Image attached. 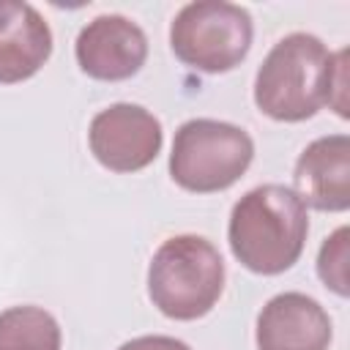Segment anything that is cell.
Returning <instances> with one entry per match:
<instances>
[{"instance_id":"cell-10","label":"cell","mask_w":350,"mask_h":350,"mask_svg":"<svg viewBox=\"0 0 350 350\" xmlns=\"http://www.w3.org/2000/svg\"><path fill=\"white\" fill-rule=\"evenodd\" d=\"M52 55L49 22L19 0H0V85L36 77Z\"/></svg>"},{"instance_id":"cell-1","label":"cell","mask_w":350,"mask_h":350,"mask_svg":"<svg viewBox=\"0 0 350 350\" xmlns=\"http://www.w3.org/2000/svg\"><path fill=\"white\" fill-rule=\"evenodd\" d=\"M306 205L282 183L249 189L230 211V252L246 271L260 276H276L293 268L306 246Z\"/></svg>"},{"instance_id":"cell-2","label":"cell","mask_w":350,"mask_h":350,"mask_svg":"<svg viewBox=\"0 0 350 350\" xmlns=\"http://www.w3.org/2000/svg\"><path fill=\"white\" fill-rule=\"evenodd\" d=\"M334 52L312 33L279 38L254 77V104L282 123H301L328 104Z\"/></svg>"},{"instance_id":"cell-8","label":"cell","mask_w":350,"mask_h":350,"mask_svg":"<svg viewBox=\"0 0 350 350\" xmlns=\"http://www.w3.org/2000/svg\"><path fill=\"white\" fill-rule=\"evenodd\" d=\"M331 317L306 293H279L257 314V350H328Z\"/></svg>"},{"instance_id":"cell-14","label":"cell","mask_w":350,"mask_h":350,"mask_svg":"<svg viewBox=\"0 0 350 350\" xmlns=\"http://www.w3.org/2000/svg\"><path fill=\"white\" fill-rule=\"evenodd\" d=\"M118 350H191L186 342L175 339V336H164V334H148V336H137L123 342Z\"/></svg>"},{"instance_id":"cell-13","label":"cell","mask_w":350,"mask_h":350,"mask_svg":"<svg viewBox=\"0 0 350 350\" xmlns=\"http://www.w3.org/2000/svg\"><path fill=\"white\" fill-rule=\"evenodd\" d=\"M347 85V49L334 52V74L328 85V104L336 109L339 118H347V101H345V88Z\"/></svg>"},{"instance_id":"cell-4","label":"cell","mask_w":350,"mask_h":350,"mask_svg":"<svg viewBox=\"0 0 350 350\" xmlns=\"http://www.w3.org/2000/svg\"><path fill=\"white\" fill-rule=\"evenodd\" d=\"M254 159V139L235 123L191 118L178 126L170 150V178L194 194L224 191L243 178Z\"/></svg>"},{"instance_id":"cell-9","label":"cell","mask_w":350,"mask_h":350,"mask_svg":"<svg viewBox=\"0 0 350 350\" xmlns=\"http://www.w3.org/2000/svg\"><path fill=\"white\" fill-rule=\"evenodd\" d=\"M295 194L304 205L325 213L350 208V137L328 134L309 142L293 170Z\"/></svg>"},{"instance_id":"cell-5","label":"cell","mask_w":350,"mask_h":350,"mask_svg":"<svg viewBox=\"0 0 350 350\" xmlns=\"http://www.w3.org/2000/svg\"><path fill=\"white\" fill-rule=\"evenodd\" d=\"M252 14L224 0H197L183 5L170 25L175 57L202 74L232 71L252 49Z\"/></svg>"},{"instance_id":"cell-12","label":"cell","mask_w":350,"mask_h":350,"mask_svg":"<svg viewBox=\"0 0 350 350\" xmlns=\"http://www.w3.org/2000/svg\"><path fill=\"white\" fill-rule=\"evenodd\" d=\"M347 254H350V230L347 227H336L320 246L317 254V276L320 282L336 293L339 298H345L350 293V282H347Z\"/></svg>"},{"instance_id":"cell-3","label":"cell","mask_w":350,"mask_h":350,"mask_svg":"<svg viewBox=\"0 0 350 350\" xmlns=\"http://www.w3.org/2000/svg\"><path fill=\"white\" fill-rule=\"evenodd\" d=\"M224 260L202 235H172L150 257L148 298L170 320L205 317L224 293Z\"/></svg>"},{"instance_id":"cell-6","label":"cell","mask_w":350,"mask_h":350,"mask_svg":"<svg viewBox=\"0 0 350 350\" xmlns=\"http://www.w3.org/2000/svg\"><path fill=\"white\" fill-rule=\"evenodd\" d=\"M88 145L93 159L104 170L139 172L161 153L164 129L150 109L118 101L93 115L88 129Z\"/></svg>"},{"instance_id":"cell-7","label":"cell","mask_w":350,"mask_h":350,"mask_svg":"<svg viewBox=\"0 0 350 350\" xmlns=\"http://www.w3.org/2000/svg\"><path fill=\"white\" fill-rule=\"evenodd\" d=\"M79 68L98 82L131 79L148 57L145 30L123 14H101L90 19L74 44Z\"/></svg>"},{"instance_id":"cell-11","label":"cell","mask_w":350,"mask_h":350,"mask_svg":"<svg viewBox=\"0 0 350 350\" xmlns=\"http://www.w3.org/2000/svg\"><path fill=\"white\" fill-rule=\"evenodd\" d=\"M57 320L41 306H11L0 312V350H60Z\"/></svg>"}]
</instances>
